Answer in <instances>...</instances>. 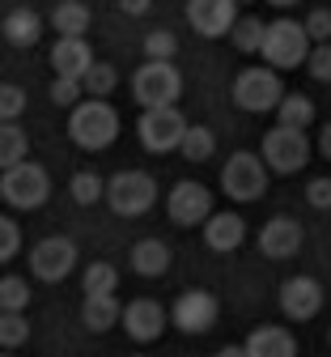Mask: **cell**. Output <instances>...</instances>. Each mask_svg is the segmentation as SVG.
<instances>
[{
	"mask_svg": "<svg viewBox=\"0 0 331 357\" xmlns=\"http://www.w3.org/2000/svg\"><path fill=\"white\" fill-rule=\"evenodd\" d=\"M68 137L85 153H102L119 141V111L107 98H81L68 115Z\"/></svg>",
	"mask_w": 331,
	"mask_h": 357,
	"instance_id": "6da1fadb",
	"label": "cell"
},
{
	"mask_svg": "<svg viewBox=\"0 0 331 357\" xmlns=\"http://www.w3.org/2000/svg\"><path fill=\"white\" fill-rule=\"evenodd\" d=\"M47 196H52V174H47L38 162L22 158V162L0 170V200H5L9 208L34 213V208L47 204Z\"/></svg>",
	"mask_w": 331,
	"mask_h": 357,
	"instance_id": "7a4b0ae2",
	"label": "cell"
},
{
	"mask_svg": "<svg viewBox=\"0 0 331 357\" xmlns=\"http://www.w3.org/2000/svg\"><path fill=\"white\" fill-rule=\"evenodd\" d=\"M102 200L119 213V217H145L157 204V178L149 170H119L107 178Z\"/></svg>",
	"mask_w": 331,
	"mask_h": 357,
	"instance_id": "3957f363",
	"label": "cell"
},
{
	"mask_svg": "<svg viewBox=\"0 0 331 357\" xmlns=\"http://www.w3.org/2000/svg\"><path fill=\"white\" fill-rule=\"evenodd\" d=\"M132 98L140 107H174L183 98V73L174 60H145L132 73Z\"/></svg>",
	"mask_w": 331,
	"mask_h": 357,
	"instance_id": "277c9868",
	"label": "cell"
},
{
	"mask_svg": "<svg viewBox=\"0 0 331 357\" xmlns=\"http://www.w3.org/2000/svg\"><path fill=\"white\" fill-rule=\"evenodd\" d=\"M306 52H310V38L302 30V22H289V17H276L263 26V43H259V56L268 68H298L306 64Z\"/></svg>",
	"mask_w": 331,
	"mask_h": 357,
	"instance_id": "5b68a950",
	"label": "cell"
},
{
	"mask_svg": "<svg viewBox=\"0 0 331 357\" xmlns=\"http://www.w3.org/2000/svg\"><path fill=\"white\" fill-rule=\"evenodd\" d=\"M229 94H233V107L247 111V115H263L280 102V94H285V85H280V73L268 68V64H251L243 68L238 77H233L229 85Z\"/></svg>",
	"mask_w": 331,
	"mask_h": 357,
	"instance_id": "8992f818",
	"label": "cell"
},
{
	"mask_svg": "<svg viewBox=\"0 0 331 357\" xmlns=\"http://www.w3.org/2000/svg\"><path fill=\"white\" fill-rule=\"evenodd\" d=\"M272 174H298L310 162V141H306V128H285L276 123L263 132V158H259Z\"/></svg>",
	"mask_w": 331,
	"mask_h": 357,
	"instance_id": "52a82bcc",
	"label": "cell"
},
{
	"mask_svg": "<svg viewBox=\"0 0 331 357\" xmlns=\"http://www.w3.org/2000/svg\"><path fill=\"white\" fill-rule=\"evenodd\" d=\"M183 128H187V115L178 111V102L174 107H145L136 119V137L149 153H174Z\"/></svg>",
	"mask_w": 331,
	"mask_h": 357,
	"instance_id": "ba28073f",
	"label": "cell"
},
{
	"mask_svg": "<svg viewBox=\"0 0 331 357\" xmlns=\"http://www.w3.org/2000/svg\"><path fill=\"white\" fill-rule=\"evenodd\" d=\"M221 192L238 204H251L268 192V166L255 158V153H233L225 166H221Z\"/></svg>",
	"mask_w": 331,
	"mask_h": 357,
	"instance_id": "9c48e42d",
	"label": "cell"
},
{
	"mask_svg": "<svg viewBox=\"0 0 331 357\" xmlns=\"http://www.w3.org/2000/svg\"><path fill=\"white\" fill-rule=\"evenodd\" d=\"M217 315H221V302H217V294H208V289H183V294L174 298V306H170V324H174L178 332H187V336L213 332V328H217Z\"/></svg>",
	"mask_w": 331,
	"mask_h": 357,
	"instance_id": "30bf717a",
	"label": "cell"
},
{
	"mask_svg": "<svg viewBox=\"0 0 331 357\" xmlns=\"http://www.w3.org/2000/svg\"><path fill=\"white\" fill-rule=\"evenodd\" d=\"M77 268V243L64 238V234H52V238H38L30 247V273L47 285H56L64 281L68 273Z\"/></svg>",
	"mask_w": 331,
	"mask_h": 357,
	"instance_id": "8fae6325",
	"label": "cell"
},
{
	"mask_svg": "<svg viewBox=\"0 0 331 357\" xmlns=\"http://www.w3.org/2000/svg\"><path fill=\"white\" fill-rule=\"evenodd\" d=\"M119 324L136 344H153V340H162V332L170 324V310L153 298H132L128 306H119Z\"/></svg>",
	"mask_w": 331,
	"mask_h": 357,
	"instance_id": "7c38bea8",
	"label": "cell"
},
{
	"mask_svg": "<svg viewBox=\"0 0 331 357\" xmlns=\"http://www.w3.org/2000/svg\"><path fill=\"white\" fill-rule=\"evenodd\" d=\"M166 213H170L174 226L192 230V226H200V221L213 213V192H208L204 183H192V178H183V183H174L170 196H166Z\"/></svg>",
	"mask_w": 331,
	"mask_h": 357,
	"instance_id": "4fadbf2b",
	"label": "cell"
},
{
	"mask_svg": "<svg viewBox=\"0 0 331 357\" xmlns=\"http://www.w3.org/2000/svg\"><path fill=\"white\" fill-rule=\"evenodd\" d=\"M280 310H285L289 324H310L318 310H323V285L306 273L289 277L285 285H280Z\"/></svg>",
	"mask_w": 331,
	"mask_h": 357,
	"instance_id": "5bb4252c",
	"label": "cell"
},
{
	"mask_svg": "<svg viewBox=\"0 0 331 357\" xmlns=\"http://www.w3.org/2000/svg\"><path fill=\"white\" fill-rule=\"evenodd\" d=\"M233 17H238L233 0H187V22L200 38H225Z\"/></svg>",
	"mask_w": 331,
	"mask_h": 357,
	"instance_id": "9a60e30c",
	"label": "cell"
},
{
	"mask_svg": "<svg viewBox=\"0 0 331 357\" xmlns=\"http://www.w3.org/2000/svg\"><path fill=\"white\" fill-rule=\"evenodd\" d=\"M302 243H306V230H302V221H293V217H272V221H263V230H259V251L268 255V259H289V255H298L302 251Z\"/></svg>",
	"mask_w": 331,
	"mask_h": 357,
	"instance_id": "2e32d148",
	"label": "cell"
},
{
	"mask_svg": "<svg viewBox=\"0 0 331 357\" xmlns=\"http://www.w3.org/2000/svg\"><path fill=\"white\" fill-rule=\"evenodd\" d=\"M200 230H204L208 251L229 255V251H238V247H243V238H247V221H243L238 213H217V208H213V213L200 221Z\"/></svg>",
	"mask_w": 331,
	"mask_h": 357,
	"instance_id": "e0dca14e",
	"label": "cell"
},
{
	"mask_svg": "<svg viewBox=\"0 0 331 357\" xmlns=\"http://www.w3.org/2000/svg\"><path fill=\"white\" fill-rule=\"evenodd\" d=\"M247 357H298V336L289 328H276V324H259L247 340H243Z\"/></svg>",
	"mask_w": 331,
	"mask_h": 357,
	"instance_id": "ac0fdd59",
	"label": "cell"
},
{
	"mask_svg": "<svg viewBox=\"0 0 331 357\" xmlns=\"http://www.w3.org/2000/svg\"><path fill=\"white\" fill-rule=\"evenodd\" d=\"M93 64V47L85 38H77V34H60L56 38V47H52V68H56V77H72V81H81V73Z\"/></svg>",
	"mask_w": 331,
	"mask_h": 357,
	"instance_id": "d6986e66",
	"label": "cell"
},
{
	"mask_svg": "<svg viewBox=\"0 0 331 357\" xmlns=\"http://www.w3.org/2000/svg\"><path fill=\"white\" fill-rule=\"evenodd\" d=\"M128 264L136 277H166L170 268V247L162 238H140L132 251H128Z\"/></svg>",
	"mask_w": 331,
	"mask_h": 357,
	"instance_id": "ffe728a7",
	"label": "cell"
},
{
	"mask_svg": "<svg viewBox=\"0 0 331 357\" xmlns=\"http://www.w3.org/2000/svg\"><path fill=\"white\" fill-rule=\"evenodd\" d=\"M81 324L89 332H111L119 324V302H115V294H85V302H81Z\"/></svg>",
	"mask_w": 331,
	"mask_h": 357,
	"instance_id": "44dd1931",
	"label": "cell"
},
{
	"mask_svg": "<svg viewBox=\"0 0 331 357\" xmlns=\"http://www.w3.org/2000/svg\"><path fill=\"white\" fill-rule=\"evenodd\" d=\"M183 162H208L217 153V137L204 128V123H187L183 137H178V149H174Z\"/></svg>",
	"mask_w": 331,
	"mask_h": 357,
	"instance_id": "7402d4cb",
	"label": "cell"
},
{
	"mask_svg": "<svg viewBox=\"0 0 331 357\" xmlns=\"http://www.w3.org/2000/svg\"><path fill=\"white\" fill-rule=\"evenodd\" d=\"M38 34H43V17L34 9H13L5 17V38L13 43V47H34Z\"/></svg>",
	"mask_w": 331,
	"mask_h": 357,
	"instance_id": "603a6c76",
	"label": "cell"
},
{
	"mask_svg": "<svg viewBox=\"0 0 331 357\" xmlns=\"http://www.w3.org/2000/svg\"><path fill=\"white\" fill-rule=\"evenodd\" d=\"M89 9L81 5V0H60V5L52 9V26H56V34H77V38H85V30H89Z\"/></svg>",
	"mask_w": 331,
	"mask_h": 357,
	"instance_id": "cb8c5ba5",
	"label": "cell"
},
{
	"mask_svg": "<svg viewBox=\"0 0 331 357\" xmlns=\"http://www.w3.org/2000/svg\"><path fill=\"white\" fill-rule=\"evenodd\" d=\"M30 158V137L17 128V119H0V170Z\"/></svg>",
	"mask_w": 331,
	"mask_h": 357,
	"instance_id": "d4e9b609",
	"label": "cell"
},
{
	"mask_svg": "<svg viewBox=\"0 0 331 357\" xmlns=\"http://www.w3.org/2000/svg\"><path fill=\"white\" fill-rule=\"evenodd\" d=\"M276 111V123H285V128H306L314 123V102L306 94H280V102L272 107Z\"/></svg>",
	"mask_w": 331,
	"mask_h": 357,
	"instance_id": "484cf974",
	"label": "cell"
},
{
	"mask_svg": "<svg viewBox=\"0 0 331 357\" xmlns=\"http://www.w3.org/2000/svg\"><path fill=\"white\" fill-rule=\"evenodd\" d=\"M229 43L238 47L243 56H259V43H263V17H233L229 26Z\"/></svg>",
	"mask_w": 331,
	"mask_h": 357,
	"instance_id": "4316f807",
	"label": "cell"
},
{
	"mask_svg": "<svg viewBox=\"0 0 331 357\" xmlns=\"http://www.w3.org/2000/svg\"><path fill=\"white\" fill-rule=\"evenodd\" d=\"M115 81H119V73L111 68V64H102V60H93L85 73H81V89L89 98H107L111 89H115Z\"/></svg>",
	"mask_w": 331,
	"mask_h": 357,
	"instance_id": "83f0119b",
	"label": "cell"
},
{
	"mask_svg": "<svg viewBox=\"0 0 331 357\" xmlns=\"http://www.w3.org/2000/svg\"><path fill=\"white\" fill-rule=\"evenodd\" d=\"M30 340L26 310H0V349H22Z\"/></svg>",
	"mask_w": 331,
	"mask_h": 357,
	"instance_id": "f1b7e54d",
	"label": "cell"
},
{
	"mask_svg": "<svg viewBox=\"0 0 331 357\" xmlns=\"http://www.w3.org/2000/svg\"><path fill=\"white\" fill-rule=\"evenodd\" d=\"M102 188H107V178H102V174H93V170H77V174L68 178L72 200H77V204H85V208L102 200Z\"/></svg>",
	"mask_w": 331,
	"mask_h": 357,
	"instance_id": "f546056e",
	"label": "cell"
},
{
	"mask_svg": "<svg viewBox=\"0 0 331 357\" xmlns=\"http://www.w3.org/2000/svg\"><path fill=\"white\" fill-rule=\"evenodd\" d=\"M81 289L85 294H115L119 289V268L115 264H89L81 273Z\"/></svg>",
	"mask_w": 331,
	"mask_h": 357,
	"instance_id": "4dcf8cb0",
	"label": "cell"
},
{
	"mask_svg": "<svg viewBox=\"0 0 331 357\" xmlns=\"http://www.w3.org/2000/svg\"><path fill=\"white\" fill-rule=\"evenodd\" d=\"M26 306H30L26 277H0V310H26Z\"/></svg>",
	"mask_w": 331,
	"mask_h": 357,
	"instance_id": "1f68e13d",
	"label": "cell"
},
{
	"mask_svg": "<svg viewBox=\"0 0 331 357\" xmlns=\"http://www.w3.org/2000/svg\"><path fill=\"white\" fill-rule=\"evenodd\" d=\"M174 52H178V38L170 30H149L145 34V56L149 60H174Z\"/></svg>",
	"mask_w": 331,
	"mask_h": 357,
	"instance_id": "d6a6232c",
	"label": "cell"
},
{
	"mask_svg": "<svg viewBox=\"0 0 331 357\" xmlns=\"http://www.w3.org/2000/svg\"><path fill=\"white\" fill-rule=\"evenodd\" d=\"M306 68H310L314 81H331V38H327V43H310Z\"/></svg>",
	"mask_w": 331,
	"mask_h": 357,
	"instance_id": "836d02e7",
	"label": "cell"
},
{
	"mask_svg": "<svg viewBox=\"0 0 331 357\" xmlns=\"http://www.w3.org/2000/svg\"><path fill=\"white\" fill-rule=\"evenodd\" d=\"M26 111V89L13 81H0V119H17Z\"/></svg>",
	"mask_w": 331,
	"mask_h": 357,
	"instance_id": "e575fe53",
	"label": "cell"
},
{
	"mask_svg": "<svg viewBox=\"0 0 331 357\" xmlns=\"http://www.w3.org/2000/svg\"><path fill=\"white\" fill-rule=\"evenodd\" d=\"M22 251V230H17V221L0 213V264H9L13 255Z\"/></svg>",
	"mask_w": 331,
	"mask_h": 357,
	"instance_id": "d590c367",
	"label": "cell"
},
{
	"mask_svg": "<svg viewBox=\"0 0 331 357\" xmlns=\"http://www.w3.org/2000/svg\"><path fill=\"white\" fill-rule=\"evenodd\" d=\"M81 94H85V89H81V81H72V77H56V81H52V102H56V107H72V102H81Z\"/></svg>",
	"mask_w": 331,
	"mask_h": 357,
	"instance_id": "8d00e7d4",
	"label": "cell"
},
{
	"mask_svg": "<svg viewBox=\"0 0 331 357\" xmlns=\"http://www.w3.org/2000/svg\"><path fill=\"white\" fill-rule=\"evenodd\" d=\"M302 30H306L310 43H327V38H331V9H314V13L302 22Z\"/></svg>",
	"mask_w": 331,
	"mask_h": 357,
	"instance_id": "74e56055",
	"label": "cell"
},
{
	"mask_svg": "<svg viewBox=\"0 0 331 357\" xmlns=\"http://www.w3.org/2000/svg\"><path fill=\"white\" fill-rule=\"evenodd\" d=\"M306 200L314 208H331V178H310V183H306Z\"/></svg>",
	"mask_w": 331,
	"mask_h": 357,
	"instance_id": "f35d334b",
	"label": "cell"
},
{
	"mask_svg": "<svg viewBox=\"0 0 331 357\" xmlns=\"http://www.w3.org/2000/svg\"><path fill=\"white\" fill-rule=\"evenodd\" d=\"M119 9H123L128 17H145V13L153 9V0H119Z\"/></svg>",
	"mask_w": 331,
	"mask_h": 357,
	"instance_id": "ab89813d",
	"label": "cell"
},
{
	"mask_svg": "<svg viewBox=\"0 0 331 357\" xmlns=\"http://www.w3.org/2000/svg\"><path fill=\"white\" fill-rule=\"evenodd\" d=\"M318 153L331 162V123H323V132H318Z\"/></svg>",
	"mask_w": 331,
	"mask_h": 357,
	"instance_id": "60d3db41",
	"label": "cell"
},
{
	"mask_svg": "<svg viewBox=\"0 0 331 357\" xmlns=\"http://www.w3.org/2000/svg\"><path fill=\"white\" fill-rule=\"evenodd\" d=\"M213 357H247V353H243V344H225V349H217Z\"/></svg>",
	"mask_w": 331,
	"mask_h": 357,
	"instance_id": "b9f144b4",
	"label": "cell"
},
{
	"mask_svg": "<svg viewBox=\"0 0 331 357\" xmlns=\"http://www.w3.org/2000/svg\"><path fill=\"white\" fill-rule=\"evenodd\" d=\"M268 5H276V9H289V5H298V0H268Z\"/></svg>",
	"mask_w": 331,
	"mask_h": 357,
	"instance_id": "7bdbcfd3",
	"label": "cell"
},
{
	"mask_svg": "<svg viewBox=\"0 0 331 357\" xmlns=\"http://www.w3.org/2000/svg\"><path fill=\"white\" fill-rule=\"evenodd\" d=\"M0 357H17V353H13V349H0Z\"/></svg>",
	"mask_w": 331,
	"mask_h": 357,
	"instance_id": "ee69618b",
	"label": "cell"
},
{
	"mask_svg": "<svg viewBox=\"0 0 331 357\" xmlns=\"http://www.w3.org/2000/svg\"><path fill=\"white\" fill-rule=\"evenodd\" d=\"M233 5H251V0H233Z\"/></svg>",
	"mask_w": 331,
	"mask_h": 357,
	"instance_id": "f6af8a7d",
	"label": "cell"
},
{
	"mask_svg": "<svg viewBox=\"0 0 331 357\" xmlns=\"http://www.w3.org/2000/svg\"><path fill=\"white\" fill-rule=\"evenodd\" d=\"M327 344H331V332H327Z\"/></svg>",
	"mask_w": 331,
	"mask_h": 357,
	"instance_id": "bcb514c9",
	"label": "cell"
},
{
	"mask_svg": "<svg viewBox=\"0 0 331 357\" xmlns=\"http://www.w3.org/2000/svg\"><path fill=\"white\" fill-rule=\"evenodd\" d=\"M136 357H145V353H136Z\"/></svg>",
	"mask_w": 331,
	"mask_h": 357,
	"instance_id": "7dc6e473",
	"label": "cell"
}]
</instances>
